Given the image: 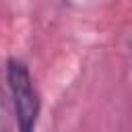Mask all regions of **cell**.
I'll list each match as a JSON object with an SVG mask.
<instances>
[{"instance_id": "7a4b0ae2", "label": "cell", "mask_w": 132, "mask_h": 132, "mask_svg": "<svg viewBox=\"0 0 132 132\" xmlns=\"http://www.w3.org/2000/svg\"><path fill=\"white\" fill-rule=\"evenodd\" d=\"M4 120H6V105H4V95L0 89V128H4Z\"/></svg>"}, {"instance_id": "6da1fadb", "label": "cell", "mask_w": 132, "mask_h": 132, "mask_svg": "<svg viewBox=\"0 0 132 132\" xmlns=\"http://www.w3.org/2000/svg\"><path fill=\"white\" fill-rule=\"evenodd\" d=\"M6 82H8V89L12 95L16 124L23 132H31L37 124V118L41 111V101H39V93L33 85V76L23 60H19V58L6 60Z\"/></svg>"}]
</instances>
